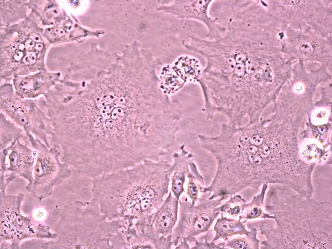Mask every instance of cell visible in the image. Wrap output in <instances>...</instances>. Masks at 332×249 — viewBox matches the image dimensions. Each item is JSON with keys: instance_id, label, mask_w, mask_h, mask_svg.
<instances>
[{"instance_id": "8", "label": "cell", "mask_w": 332, "mask_h": 249, "mask_svg": "<svg viewBox=\"0 0 332 249\" xmlns=\"http://www.w3.org/2000/svg\"><path fill=\"white\" fill-rule=\"evenodd\" d=\"M230 247L236 249L251 248L250 244L249 242L244 239H238L234 240L230 244Z\"/></svg>"}, {"instance_id": "16", "label": "cell", "mask_w": 332, "mask_h": 249, "mask_svg": "<svg viewBox=\"0 0 332 249\" xmlns=\"http://www.w3.org/2000/svg\"><path fill=\"white\" fill-rule=\"evenodd\" d=\"M244 65H238L235 69V73L238 75L241 76L243 75L244 72Z\"/></svg>"}, {"instance_id": "7", "label": "cell", "mask_w": 332, "mask_h": 249, "mask_svg": "<svg viewBox=\"0 0 332 249\" xmlns=\"http://www.w3.org/2000/svg\"><path fill=\"white\" fill-rule=\"evenodd\" d=\"M299 44L300 50L302 52L310 53L315 49L314 44L307 38H304L300 40Z\"/></svg>"}, {"instance_id": "14", "label": "cell", "mask_w": 332, "mask_h": 249, "mask_svg": "<svg viewBox=\"0 0 332 249\" xmlns=\"http://www.w3.org/2000/svg\"><path fill=\"white\" fill-rule=\"evenodd\" d=\"M260 213V209L255 207L251 209L250 212L248 213V216L250 218H255L259 216Z\"/></svg>"}, {"instance_id": "20", "label": "cell", "mask_w": 332, "mask_h": 249, "mask_svg": "<svg viewBox=\"0 0 332 249\" xmlns=\"http://www.w3.org/2000/svg\"><path fill=\"white\" fill-rule=\"evenodd\" d=\"M32 39L36 42L40 41V38L39 36L37 35H33L31 37Z\"/></svg>"}, {"instance_id": "13", "label": "cell", "mask_w": 332, "mask_h": 249, "mask_svg": "<svg viewBox=\"0 0 332 249\" xmlns=\"http://www.w3.org/2000/svg\"><path fill=\"white\" fill-rule=\"evenodd\" d=\"M64 32L61 29H54L52 30L50 33L51 35L55 38H60L64 35Z\"/></svg>"}, {"instance_id": "5", "label": "cell", "mask_w": 332, "mask_h": 249, "mask_svg": "<svg viewBox=\"0 0 332 249\" xmlns=\"http://www.w3.org/2000/svg\"><path fill=\"white\" fill-rule=\"evenodd\" d=\"M175 67L180 71L182 79L186 80L196 79L201 73V68L198 61L188 57L180 58Z\"/></svg>"}, {"instance_id": "9", "label": "cell", "mask_w": 332, "mask_h": 249, "mask_svg": "<svg viewBox=\"0 0 332 249\" xmlns=\"http://www.w3.org/2000/svg\"><path fill=\"white\" fill-rule=\"evenodd\" d=\"M241 208V206L238 205L237 204L236 205L235 204H234L231 205L228 204V205H225L223 206L222 209L227 212L230 215L236 216L240 214Z\"/></svg>"}, {"instance_id": "3", "label": "cell", "mask_w": 332, "mask_h": 249, "mask_svg": "<svg viewBox=\"0 0 332 249\" xmlns=\"http://www.w3.org/2000/svg\"><path fill=\"white\" fill-rule=\"evenodd\" d=\"M178 198L170 193L164 204L152 217L155 233L167 235L176 224L177 216Z\"/></svg>"}, {"instance_id": "12", "label": "cell", "mask_w": 332, "mask_h": 249, "mask_svg": "<svg viewBox=\"0 0 332 249\" xmlns=\"http://www.w3.org/2000/svg\"><path fill=\"white\" fill-rule=\"evenodd\" d=\"M188 193L191 197L194 198L196 196L197 193V189L194 183L191 182L189 184Z\"/></svg>"}, {"instance_id": "15", "label": "cell", "mask_w": 332, "mask_h": 249, "mask_svg": "<svg viewBox=\"0 0 332 249\" xmlns=\"http://www.w3.org/2000/svg\"><path fill=\"white\" fill-rule=\"evenodd\" d=\"M35 43L33 40H28L25 42V49L27 50H31L35 46Z\"/></svg>"}, {"instance_id": "17", "label": "cell", "mask_w": 332, "mask_h": 249, "mask_svg": "<svg viewBox=\"0 0 332 249\" xmlns=\"http://www.w3.org/2000/svg\"><path fill=\"white\" fill-rule=\"evenodd\" d=\"M23 56H24V53L23 52H18L14 54L13 59L16 61H19L22 59Z\"/></svg>"}, {"instance_id": "2", "label": "cell", "mask_w": 332, "mask_h": 249, "mask_svg": "<svg viewBox=\"0 0 332 249\" xmlns=\"http://www.w3.org/2000/svg\"><path fill=\"white\" fill-rule=\"evenodd\" d=\"M194 209L181 218L177 227L179 237H192L207 229L211 224L213 218L211 212L203 209Z\"/></svg>"}, {"instance_id": "19", "label": "cell", "mask_w": 332, "mask_h": 249, "mask_svg": "<svg viewBox=\"0 0 332 249\" xmlns=\"http://www.w3.org/2000/svg\"><path fill=\"white\" fill-rule=\"evenodd\" d=\"M43 48V44L41 43H37L35 45V49L38 51H41Z\"/></svg>"}, {"instance_id": "10", "label": "cell", "mask_w": 332, "mask_h": 249, "mask_svg": "<svg viewBox=\"0 0 332 249\" xmlns=\"http://www.w3.org/2000/svg\"><path fill=\"white\" fill-rule=\"evenodd\" d=\"M37 56L35 52H28L23 59V62L27 65H31L36 62Z\"/></svg>"}, {"instance_id": "11", "label": "cell", "mask_w": 332, "mask_h": 249, "mask_svg": "<svg viewBox=\"0 0 332 249\" xmlns=\"http://www.w3.org/2000/svg\"><path fill=\"white\" fill-rule=\"evenodd\" d=\"M33 82L32 80L24 81L21 83L20 88L25 92H28L32 88Z\"/></svg>"}, {"instance_id": "6", "label": "cell", "mask_w": 332, "mask_h": 249, "mask_svg": "<svg viewBox=\"0 0 332 249\" xmlns=\"http://www.w3.org/2000/svg\"><path fill=\"white\" fill-rule=\"evenodd\" d=\"M216 229L218 237L222 238L241 233L243 231L242 225L239 223L222 219L217 222Z\"/></svg>"}, {"instance_id": "18", "label": "cell", "mask_w": 332, "mask_h": 249, "mask_svg": "<svg viewBox=\"0 0 332 249\" xmlns=\"http://www.w3.org/2000/svg\"><path fill=\"white\" fill-rule=\"evenodd\" d=\"M236 59L238 63H241L245 61L246 57L244 55L241 54L237 55Z\"/></svg>"}, {"instance_id": "21", "label": "cell", "mask_w": 332, "mask_h": 249, "mask_svg": "<svg viewBox=\"0 0 332 249\" xmlns=\"http://www.w3.org/2000/svg\"><path fill=\"white\" fill-rule=\"evenodd\" d=\"M19 48L21 51H24L25 49V46L24 44H21L19 45Z\"/></svg>"}, {"instance_id": "1", "label": "cell", "mask_w": 332, "mask_h": 249, "mask_svg": "<svg viewBox=\"0 0 332 249\" xmlns=\"http://www.w3.org/2000/svg\"><path fill=\"white\" fill-rule=\"evenodd\" d=\"M89 104L68 120L69 155L83 169L133 167L145 160L148 117L142 105L120 89L90 93Z\"/></svg>"}, {"instance_id": "4", "label": "cell", "mask_w": 332, "mask_h": 249, "mask_svg": "<svg viewBox=\"0 0 332 249\" xmlns=\"http://www.w3.org/2000/svg\"><path fill=\"white\" fill-rule=\"evenodd\" d=\"M185 144L181 146L180 147L181 151L180 153H175L173 155L174 159V163L173 165L174 174L172 178V188L174 195L178 199L184 190L183 186L186 171V152L185 150Z\"/></svg>"}]
</instances>
